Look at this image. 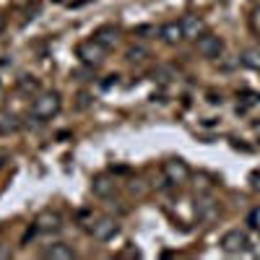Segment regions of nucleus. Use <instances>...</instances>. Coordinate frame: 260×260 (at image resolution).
<instances>
[{"instance_id":"nucleus-22","label":"nucleus","mask_w":260,"mask_h":260,"mask_svg":"<svg viewBox=\"0 0 260 260\" xmlns=\"http://www.w3.org/2000/svg\"><path fill=\"white\" fill-rule=\"evenodd\" d=\"M78 99H81V102H78V107H81V110H86V107L91 104V96L86 94V91H81V94H78Z\"/></svg>"},{"instance_id":"nucleus-5","label":"nucleus","mask_w":260,"mask_h":260,"mask_svg":"<svg viewBox=\"0 0 260 260\" xmlns=\"http://www.w3.org/2000/svg\"><path fill=\"white\" fill-rule=\"evenodd\" d=\"M195 216H198V221L206 224V226L219 221V216H221L219 201H216L213 195H198V201H195Z\"/></svg>"},{"instance_id":"nucleus-8","label":"nucleus","mask_w":260,"mask_h":260,"mask_svg":"<svg viewBox=\"0 0 260 260\" xmlns=\"http://www.w3.org/2000/svg\"><path fill=\"white\" fill-rule=\"evenodd\" d=\"M60 229H62V219L57 211H42L34 219V232H39V234H55Z\"/></svg>"},{"instance_id":"nucleus-6","label":"nucleus","mask_w":260,"mask_h":260,"mask_svg":"<svg viewBox=\"0 0 260 260\" xmlns=\"http://www.w3.org/2000/svg\"><path fill=\"white\" fill-rule=\"evenodd\" d=\"M195 47H198V52L206 57V60H219L221 55H224V39L219 37V34H211V31H206V34H201L198 39H195Z\"/></svg>"},{"instance_id":"nucleus-19","label":"nucleus","mask_w":260,"mask_h":260,"mask_svg":"<svg viewBox=\"0 0 260 260\" xmlns=\"http://www.w3.org/2000/svg\"><path fill=\"white\" fill-rule=\"evenodd\" d=\"M242 99H245V102H242V104H237V112H245L247 107L257 104V102H260V94H255V91H245V94H242Z\"/></svg>"},{"instance_id":"nucleus-20","label":"nucleus","mask_w":260,"mask_h":260,"mask_svg":"<svg viewBox=\"0 0 260 260\" xmlns=\"http://www.w3.org/2000/svg\"><path fill=\"white\" fill-rule=\"evenodd\" d=\"M250 31L260 37V6H255V11L250 13Z\"/></svg>"},{"instance_id":"nucleus-14","label":"nucleus","mask_w":260,"mask_h":260,"mask_svg":"<svg viewBox=\"0 0 260 260\" xmlns=\"http://www.w3.org/2000/svg\"><path fill=\"white\" fill-rule=\"evenodd\" d=\"M18 130H21V120L8 110H0V136H11L18 133Z\"/></svg>"},{"instance_id":"nucleus-13","label":"nucleus","mask_w":260,"mask_h":260,"mask_svg":"<svg viewBox=\"0 0 260 260\" xmlns=\"http://www.w3.org/2000/svg\"><path fill=\"white\" fill-rule=\"evenodd\" d=\"M102 47H107V50H112L115 45H117V39H120V31H117V26H112V24H107V26H99L94 34H91Z\"/></svg>"},{"instance_id":"nucleus-11","label":"nucleus","mask_w":260,"mask_h":260,"mask_svg":"<svg viewBox=\"0 0 260 260\" xmlns=\"http://www.w3.org/2000/svg\"><path fill=\"white\" fill-rule=\"evenodd\" d=\"M159 39L164 42V45H169V47L180 45V42H185V37H182V26L177 24V21L161 24V26H159Z\"/></svg>"},{"instance_id":"nucleus-18","label":"nucleus","mask_w":260,"mask_h":260,"mask_svg":"<svg viewBox=\"0 0 260 260\" xmlns=\"http://www.w3.org/2000/svg\"><path fill=\"white\" fill-rule=\"evenodd\" d=\"M175 78H177V73H175V68H169V65H161V68L154 71V81L156 83H169Z\"/></svg>"},{"instance_id":"nucleus-4","label":"nucleus","mask_w":260,"mask_h":260,"mask_svg":"<svg viewBox=\"0 0 260 260\" xmlns=\"http://www.w3.org/2000/svg\"><path fill=\"white\" fill-rule=\"evenodd\" d=\"M161 175H164V180H167L169 185L180 187V185H185V182L190 180V167H187L185 159L172 156V159H167V161L161 164Z\"/></svg>"},{"instance_id":"nucleus-2","label":"nucleus","mask_w":260,"mask_h":260,"mask_svg":"<svg viewBox=\"0 0 260 260\" xmlns=\"http://www.w3.org/2000/svg\"><path fill=\"white\" fill-rule=\"evenodd\" d=\"M107 52H110V50L102 47L94 37H91V39L78 42V47H76V57H78L83 65H89V68H99V65H104Z\"/></svg>"},{"instance_id":"nucleus-15","label":"nucleus","mask_w":260,"mask_h":260,"mask_svg":"<svg viewBox=\"0 0 260 260\" xmlns=\"http://www.w3.org/2000/svg\"><path fill=\"white\" fill-rule=\"evenodd\" d=\"M240 62L245 65V68H250V71H260V50H255V47L245 50L240 55Z\"/></svg>"},{"instance_id":"nucleus-12","label":"nucleus","mask_w":260,"mask_h":260,"mask_svg":"<svg viewBox=\"0 0 260 260\" xmlns=\"http://www.w3.org/2000/svg\"><path fill=\"white\" fill-rule=\"evenodd\" d=\"M42 257L45 260H73L76 257V250L65 242H52L42 250Z\"/></svg>"},{"instance_id":"nucleus-9","label":"nucleus","mask_w":260,"mask_h":260,"mask_svg":"<svg viewBox=\"0 0 260 260\" xmlns=\"http://www.w3.org/2000/svg\"><path fill=\"white\" fill-rule=\"evenodd\" d=\"M180 26H182V37H185V42H195L201 34H206V21H203L201 16H195V13L182 16Z\"/></svg>"},{"instance_id":"nucleus-3","label":"nucleus","mask_w":260,"mask_h":260,"mask_svg":"<svg viewBox=\"0 0 260 260\" xmlns=\"http://www.w3.org/2000/svg\"><path fill=\"white\" fill-rule=\"evenodd\" d=\"M219 245H221V250H224L226 255H245V252H250V247H252L250 234L242 232V229H229V232H224V237H221Z\"/></svg>"},{"instance_id":"nucleus-16","label":"nucleus","mask_w":260,"mask_h":260,"mask_svg":"<svg viewBox=\"0 0 260 260\" xmlns=\"http://www.w3.org/2000/svg\"><path fill=\"white\" fill-rule=\"evenodd\" d=\"M125 60H127V62H146V60H148V50H146L143 45H130V47L125 50Z\"/></svg>"},{"instance_id":"nucleus-1","label":"nucleus","mask_w":260,"mask_h":260,"mask_svg":"<svg viewBox=\"0 0 260 260\" xmlns=\"http://www.w3.org/2000/svg\"><path fill=\"white\" fill-rule=\"evenodd\" d=\"M60 110H62V96L57 91L47 89V91L34 94V102L29 107V117H34L37 122H47V120L57 117Z\"/></svg>"},{"instance_id":"nucleus-10","label":"nucleus","mask_w":260,"mask_h":260,"mask_svg":"<svg viewBox=\"0 0 260 260\" xmlns=\"http://www.w3.org/2000/svg\"><path fill=\"white\" fill-rule=\"evenodd\" d=\"M91 192L96 195V198H112V195L117 192V180L110 177V175H96L91 180Z\"/></svg>"},{"instance_id":"nucleus-7","label":"nucleus","mask_w":260,"mask_h":260,"mask_svg":"<svg viewBox=\"0 0 260 260\" xmlns=\"http://www.w3.org/2000/svg\"><path fill=\"white\" fill-rule=\"evenodd\" d=\"M117 232H120V224H117V219H112V216H96V219L89 224V234L96 242H110Z\"/></svg>"},{"instance_id":"nucleus-17","label":"nucleus","mask_w":260,"mask_h":260,"mask_svg":"<svg viewBox=\"0 0 260 260\" xmlns=\"http://www.w3.org/2000/svg\"><path fill=\"white\" fill-rule=\"evenodd\" d=\"M18 91H24V94H39V81L34 76H21L18 78Z\"/></svg>"},{"instance_id":"nucleus-23","label":"nucleus","mask_w":260,"mask_h":260,"mask_svg":"<svg viewBox=\"0 0 260 260\" xmlns=\"http://www.w3.org/2000/svg\"><path fill=\"white\" fill-rule=\"evenodd\" d=\"M6 257H11V247H6L3 242H0V260H6Z\"/></svg>"},{"instance_id":"nucleus-21","label":"nucleus","mask_w":260,"mask_h":260,"mask_svg":"<svg viewBox=\"0 0 260 260\" xmlns=\"http://www.w3.org/2000/svg\"><path fill=\"white\" fill-rule=\"evenodd\" d=\"M250 187H252L255 192H260V169H255L252 175H250Z\"/></svg>"}]
</instances>
